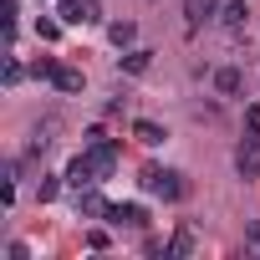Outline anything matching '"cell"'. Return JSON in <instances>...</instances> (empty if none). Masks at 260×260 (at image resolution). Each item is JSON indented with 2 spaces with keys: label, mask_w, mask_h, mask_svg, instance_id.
Instances as JSON below:
<instances>
[{
  "label": "cell",
  "mask_w": 260,
  "mask_h": 260,
  "mask_svg": "<svg viewBox=\"0 0 260 260\" xmlns=\"http://www.w3.org/2000/svg\"><path fill=\"white\" fill-rule=\"evenodd\" d=\"M138 184H143V189H148L153 199H164V204H174V199H184V194H189L184 174H179V169H158V164H148Z\"/></svg>",
  "instance_id": "cell-1"
},
{
  "label": "cell",
  "mask_w": 260,
  "mask_h": 260,
  "mask_svg": "<svg viewBox=\"0 0 260 260\" xmlns=\"http://www.w3.org/2000/svg\"><path fill=\"white\" fill-rule=\"evenodd\" d=\"M61 179H67V189H72V194H77V189H92V184H102V174H97V164H92V153H87V148H82V153L67 164V174H61Z\"/></svg>",
  "instance_id": "cell-2"
},
{
  "label": "cell",
  "mask_w": 260,
  "mask_h": 260,
  "mask_svg": "<svg viewBox=\"0 0 260 260\" xmlns=\"http://www.w3.org/2000/svg\"><path fill=\"white\" fill-rule=\"evenodd\" d=\"M107 209H112V204L97 194V184H92V189H77V219H107Z\"/></svg>",
  "instance_id": "cell-3"
},
{
  "label": "cell",
  "mask_w": 260,
  "mask_h": 260,
  "mask_svg": "<svg viewBox=\"0 0 260 260\" xmlns=\"http://www.w3.org/2000/svg\"><path fill=\"white\" fill-rule=\"evenodd\" d=\"M214 16H219V0H184V31H199Z\"/></svg>",
  "instance_id": "cell-4"
},
{
  "label": "cell",
  "mask_w": 260,
  "mask_h": 260,
  "mask_svg": "<svg viewBox=\"0 0 260 260\" xmlns=\"http://www.w3.org/2000/svg\"><path fill=\"white\" fill-rule=\"evenodd\" d=\"M107 219L122 224V230H143V224H148V209H143V204H112Z\"/></svg>",
  "instance_id": "cell-5"
},
{
  "label": "cell",
  "mask_w": 260,
  "mask_h": 260,
  "mask_svg": "<svg viewBox=\"0 0 260 260\" xmlns=\"http://www.w3.org/2000/svg\"><path fill=\"white\" fill-rule=\"evenodd\" d=\"M235 169H240V179H260V148L255 143H240L235 148Z\"/></svg>",
  "instance_id": "cell-6"
},
{
  "label": "cell",
  "mask_w": 260,
  "mask_h": 260,
  "mask_svg": "<svg viewBox=\"0 0 260 260\" xmlns=\"http://www.w3.org/2000/svg\"><path fill=\"white\" fill-rule=\"evenodd\" d=\"M245 16H250L245 0H224V6H219V26L224 31H245Z\"/></svg>",
  "instance_id": "cell-7"
},
{
  "label": "cell",
  "mask_w": 260,
  "mask_h": 260,
  "mask_svg": "<svg viewBox=\"0 0 260 260\" xmlns=\"http://www.w3.org/2000/svg\"><path fill=\"white\" fill-rule=\"evenodd\" d=\"M133 138H138L143 148H158V143H164L169 133H164V127H158V122H148V117H138V122H133Z\"/></svg>",
  "instance_id": "cell-8"
},
{
  "label": "cell",
  "mask_w": 260,
  "mask_h": 260,
  "mask_svg": "<svg viewBox=\"0 0 260 260\" xmlns=\"http://www.w3.org/2000/svg\"><path fill=\"white\" fill-rule=\"evenodd\" d=\"M107 41H112L117 51L133 46V41H138V26H133V21H112V26H107Z\"/></svg>",
  "instance_id": "cell-9"
},
{
  "label": "cell",
  "mask_w": 260,
  "mask_h": 260,
  "mask_svg": "<svg viewBox=\"0 0 260 260\" xmlns=\"http://www.w3.org/2000/svg\"><path fill=\"white\" fill-rule=\"evenodd\" d=\"M189 250H194V230H189V224H184V230H179V235H174V240H169V245H164V255H169V260H184V255H189Z\"/></svg>",
  "instance_id": "cell-10"
},
{
  "label": "cell",
  "mask_w": 260,
  "mask_h": 260,
  "mask_svg": "<svg viewBox=\"0 0 260 260\" xmlns=\"http://www.w3.org/2000/svg\"><path fill=\"white\" fill-rule=\"evenodd\" d=\"M56 16L67 26H87V6H82V0H56Z\"/></svg>",
  "instance_id": "cell-11"
},
{
  "label": "cell",
  "mask_w": 260,
  "mask_h": 260,
  "mask_svg": "<svg viewBox=\"0 0 260 260\" xmlns=\"http://www.w3.org/2000/svg\"><path fill=\"white\" fill-rule=\"evenodd\" d=\"M148 61H153V51H138V46H133V51L122 56V72H127V77H143V72H148Z\"/></svg>",
  "instance_id": "cell-12"
},
{
  "label": "cell",
  "mask_w": 260,
  "mask_h": 260,
  "mask_svg": "<svg viewBox=\"0 0 260 260\" xmlns=\"http://www.w3.org/2000/svg\"><path fill=\"white\" fill-rule=\"evenodd\" d=\"M240 82H245V77H240L235 67H219V72H214V87H219L224 97H235V92H240Z\"/></svg>",
  "instance_id": "cell-13"
},
{
  "label": "cell",
  "mask_w": 260,
  "mask_h": 260,
  "mask_svg": "<svg viewBox=\"0 0 260 260\" xmlns=\"http://www.w3.org/2000/svg\"><path fill=\"white\" fill-rule=\"evenodd\" d=\"M51 82H56L61 92H82V72H77V67H56V77H51Z\"/></svg>",
  "instance_id": "cell-14"
},
{
  "label": "cell",
  "mask_w": 260,
  "mask_h": 260,
  "mask_svg": "<svg viewBox=\"0 0 260 260\" xmlns=\"http://www.w3.org/2000/svg\"><path fill=\"white\" fill-rule=\"evenodd\" d=\"M245 143H255V148H260V107H250V112H245Z\"/></svg>",
  "instance_id": "cell-15"
},
{
  "label": "cell",
  "mask_w": 260,
  "mask_h": 260,
  "mask_svg": "<svg viewBox=\"0 0 260 260\" xmlns=\"http://www.w3.org/2000/svg\"><path fill=\"white\" fill-rule=\"evenodd\" d=\"M56 67H61L56 56H36V61H31V77H46V82H51V77H56Z\"/></svg>",
  "instance_id": "cell-16"
},
{
  "label": "cell",
  "mask_w": 260,
  "mask_h": 260,
  "mask_svg": "<svg viewBox=\"0 0 260 260\" xmlns=\"http://www.w3.org/2000/svg\"><path fill=\"white\" fill-rule=\"evenodd\" d=\"M61 184H67V179H41V189H36V199H41V204H51V199L61 194Z\"/></svg>",
  "instance_id": "cell-17"
},
{
  "label": "cell",
  "mask_w": 260,
  "mask_h": 260,
  "mask_svg": "<svg viewBox=\"0 0 260 260\" xmlns=\"http://www.w3.org/2000/svg\"><path fill=\"white\" fill-rule=\"evenodd\" d=\"M61 26H67V21H36V36H41V41H56Z\"/></svg>",
  "instance_id": "cell-18"
},
{
  "label": "cell",
  "mask_w": 260,
  "mask_h": 260,
  "mask_svg": "<svg viewBox=\"0 0 260 260\" xmlns=\"http://www.w3.org/2000/svg\"><path fill=\"white\" fill-rule=\"evenodd\" d=\"M6 255H11V260H26V255H31V245H26V240H11V245H6Z\"/></svg>",
  "instance_id": "cell-19"
},
{
  "label": "cell",
  "mask_w": 260,
  "mask_h": 260,
  "mask_svg": "<svg viewBox=\"0 0 260 260\" xmlns=\"http://www.w3.org/2000/svg\"><path fill=\"white\" fill-rule=\"evenodd\" d=\"M21 77H26V67H21V61H11V67H6V87H16Z\"/></svg>",
  "instance_id": "cell-20"
},
{
  "label": "cell",
  "mask_w": 260,
  "mask_h": 260,
  "mask_svg": "<svg viewBox=\"0 0 260 260\" xmlns=\"http://www.w3.org/2000/svg\"><path fill=\"white\" fill-rule=\"evenodd\" d=\"M87 245H92V250H107L112 240H107V230H92V235H87Z\"/></svg>",
  "instance_id": "cell-21"
},
{
  "label": "cell",
  "mask_w": 260,
  "mask_h": 260,
  "mask_svg": "<svg viewBox=\"0 0 260 260\" xmlns=\"http://www.w3.org/2000/svg\"><path fill=\"white\" fill-rule=\"evenodd\" d=\"M245 245H250V250H260V224H250V230H245Z\"/></svg>",
  "instance_id": "cell-22"
}]
</instances>
